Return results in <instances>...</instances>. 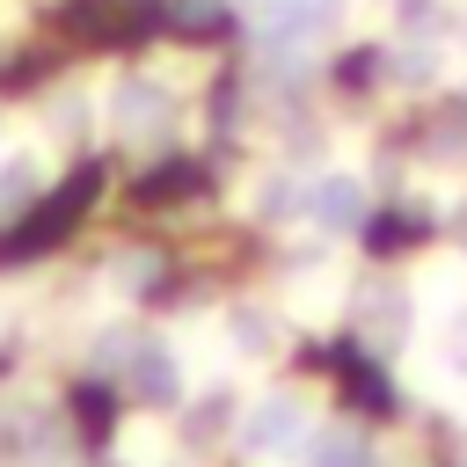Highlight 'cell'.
I'll use <instances>...</instances> for the list:
<instances>
[{
  "instance_id": "cell-1",
  "label": "cell",
  "mask_w": 467,
  "mask_h": 467,
  "mask_svg": "<svg viewBox=\"0 0 467 467\" xmlns=\"http://www.w3.org/2000/svg\"><path fill=\"white\" fill-rule=\"evenodd\" d=\"M306 438H314V409H306L299 394H263V401L241 416V452H248V460H292Z\"/></svg>"
},
{
  "instance_id": "cell-2",
  "label": "cell",
  "mask_w": 467,
  "mask_h": 467,
  "mask_svg": "<svg viewBox=\"0 0 467 467\" xmlns=\"http://www.w3.org/2000/svg\"><path fill=\"white\" fill-rule=\"evenodd\" d=\"M306 219H321L328 234H350V226L365 219V182H358V175H321V182H306Z\"/></svg>"
},
{
  "instance_id": "cell-3",
  "label": "cell",
  "mask_w": 467,
  "mask_h": 467,
  "mask_svg": "<svg viewBox=\"0 0 467 467\" xmlns=\"http://www.w3.org/2000/svg\"><path fill=\"white\" fill-rule=\"evenodd\" d=\"M161 117H168V88H153V80H117V95H109V124H117L124 139H146Z\"/></svg>"
},
{
  "instance_id": "cell-4",
  "label": "cell",
  "mask_w": 467,
  "mask_h": 467,
  "mask_svg": "<svg viewBox=\"0 0 467 467\" xmlns=\"http://www.w3.org/2000/svg\"><path fill=\"white\" fill-rule=\"evenodd\" d=\"M131 387L153 401V409H168L175 394H182V365H175V350H161V343H146L139 358H131Z\"/></svg>"
},
{
  "instance_id": "cell-5",
  "label": "cell",
  "mask_w": 467,
  "mask_h": 467,
  "mask_svg": "<svg viewBox=\"0 0 467 467\" xmlns=\"http://www.w3.org/2000/svg\"><path fill=\"white\" fill-rule=\"evenodd\" d=\"M226 336H234L241 358H270V350H277V321H270L263 306H234V314H226Z\"/></svg>"
},
{
  "instance_id": "cell-6",
  "label": "cell",
  "mask_w": 467,
  "mask_h": 467,
  "mask_svg": "<svg viewBox=\"0 0 467 467\" xmlns=\"http://www.w3.org/2000/svg\"><path fill=\"white\" fill-rule=\"evenodd\" d=\"M36 182H44V161H36V153H7V161H0V219L22 212V204L36 197Z\"/></svg>"
},
{
  "instance_id": "cell-7",
  "label": "cell",
  "mask_w": 467,
  "mask_h": 467,
  "mask_svg": "<svg viewBox=\"0 0 467 467\" xmlns=\"http://www.w3.org/2000/svg\"><path fill=\"white\" fill-rule=\"evenodd\" d=\"M314 467H379V460H372V445H365V438H350V431H328V438L314 445Z\"/></svg>"
},
{
  "instance_id": "cell-8",
  "label": "cell",
  "mask_w": 467,
  "mask_h": 467,
  "mask_svg": "<svg viewBox=\"0 0 467 467\" xmlns=\"http://www.w3.org/2000/svg\"><path fill=\"white\" fill-rule=\"evenodd\" d=\"M255 212H263V219L306 212V182H292V175H270V182H263V197H255Z\"/></svg>"
},
{
  "instance_id": "cell-9",
  "label": "cell",
  "mask_w": 467,
  "mask_h": 467,
  "mask_svg": "<svg viewBox=\"0 0 467 467\" xmlns=\"http://www.w3.org/2000/svg\"><path fill=\"white\" fill-rule=\"evenodd\" d=\"M438 350H445V365H452V372H467V299L445 314V328H438Z\"/></svg>"
},
{
  "instance_id": "cell-10",
  "label": "cell",
  "mask_w": 467,
  "mask_h": 467,
  "mask_svg": "<svg viewBox=\"0 0 467 467\" xmlns=\"http://www.w3.org/2000/svg\"><path fill=\"white\" fill-rule=\"evenodd\" d=\"M387 66H394V80H409V88H416V80H431V66H438V58H431V51L416 44V51H394Z\"/></svg>"
},
{
  "instance_id": "cell-11",
  "label": "cell",
  "mask_w": 467,
  "mask_h": 467,
  "mask_svg": "<svg viewBox=\"0 0 467 467\" xmlns=\"http://www.w3.org/2000/svg\"><path fill=\"white\" fill-rule=\"evenodd\" d=\"M117 285H124V292H131V285H153V255H124V263H117Z\"/></svg>"
}]
</instances>
